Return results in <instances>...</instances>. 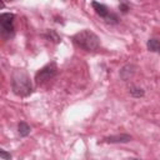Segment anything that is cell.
Segmentation results:
<instances>
[{"label":"cell","mask_w":160,"mask_h":160,"mask_svg":"<svg viewBox=\"0 0 160 160\" xmlns=\"http://www.w3.org/2000/svg\"><path fill=\"white\" fill-rule=\"evenodd\" d=\"M74 40L80 48H82L88 51H95L100 48L99 36L90 30H82V31L78 32L74 36Z\"/></svg>","instance_id":"6da1fadb"},{"label":"cell","mask_w":160,"mask_h":160,"mask_svg":"<svg viewBox=\"0 0 160 160\" xmlns=\"http://www.w3.org/2000/svg\"><path fill=\"white\" fill-rule=\"evenodd\" d=\"M12 90L18 95H28L31 91V82L28 75L22 71H18L12 76Z\"/></svg>","instance_id":"7a4b0ae2"},{"label":"cell","mask_w":160,"mask_h":160,"mask_svg":"<svg viewBox=\"0 0 160 160\" xmlns=\"http://www.w3.org/2000/svg\"><path fill=\"white\" fill-rule=\"evenodd\" d=\"M55 74H56V66H55L54 64L48 65V66H45L44 69H41V70L36 74V81L40 82V81L49 80V79L52 78Z\"/></svg>","instance_id":"3957f363"},{"label":"cell","mask_w":160,"mask_h":160,"mask_svg":"<svg viewBox=\"0 0 160 160\" xmlns=\"http://www.w3.org/2000/svg\"><path fill=\"white\" fill-rule=\"evenodd\" d=\"M12 20H14V15H12V14H9V12L1 14V16H0V24H1L2 29H4V31L11 32V31L14 30Z\"/></svg>","instance_id":"277c9868"},{"label":"cell","mask_w":160,"mask_h":160,"mask_svg":"<svg viewBox=\"0 0 160 160\" xmlns=\"http://www.w3.org/2000/svg\"><path fill=\"white\" fill-rule=\"evenodd\" d=\"M131 140V136L129 134H120V135H112L106 138L108 142H128Z\"/></svg>","instance_id":"5b68a950"},{"label":"cell","mask_w":160,"mask_h":160,"mask_svg":"<svg viewBox=\"0 0 160 160\" xmlns=\"http://www.w3.org/2000/svg\"><path fill=\"white\" fill-rule=\"evenodd\" d=\"M92 6H94V9H95V11H96V14H98V15H100V16H102V18H106V16L109 15L108 9H106V6H105V5H102V4H99V2H96V1H94V2H92Z\"/></svg>","instance_id":"8992f818"},{"label":"cell","mask_w":160,"mask_h":160,"mask_svg":"<svg viewBox=\"0 0 160 160\" xmlns=\"http://www.w3.org/2000/svg\"><path fill=\"white\" fill-rule=\"evenodd\" d=\"M148 49H149L150 51H156V50H159V49H160V41L156 40V39H150V40L148 41Z\"/></svg>","instance_id":"52a82bcc"},{"label":"cell","mask_w":160,"mask_h":160,"mask_svg":"<svg viewBox=\"0 0 160 160\" xmlns=\"http://www.w3.org/2000/svg\"><path fill=\"white\" fill-rule=\"evenodd\" d=\"M19 134L21 136H28L30 134V126L26 122H20L19 124Z\"/></svg>","instance_id":"ba28073f"},{"label":"cell","mask_w":160,"mask_h":160,"mask_svg":"<svg viewBox=\"0 0 160 160\" xmlns=\"http://www.w3.org/2000/svg\"><path fill=\"white\" fill-rule=\"evenodd\" d=\"M130 94H131L132 96H136V98H139V96H142V95H144V91H142L141 89H138V88H132V89L130 90Z\"/></svg>","instance_id":"9c48e42d"},{"label":"cell","mask_w":160,"mask_h":160,"mask_svg":"<svg viewBox=\"0 0 160 160\" xmlns=\"http://www.w3.org/2000/svg\"><path fill=\"white\" fill-rule=\"evenodd\" d=\"M0 156H1L2 159H5V160H10V159H11V155H10L9 152H6L5 150H0Z\"/></svg>","instance_id":"30bf717a"},{"label":"cell","mask_w":160,"mask_h":160,"mask_svg":"<svg viewBox=\"0 0 160 160\" xmlns=\"http://www.w3.org/2000/svg\"><path fill=\"white\" fill-rule=\"evenodd\" d=\"M120 9L122 12H126L128 11V5L126 4H120Z\"/></svg>","instance_id":"8fae6325"},{"label":"cell","mask_w":160,"mask_h":160,"mask_svg":"<svg viewBox=\"0 0 160 160\" xmlns=\"http://www.w3.org/2000/svg\"><path fill=\"white\" fill-rule=\"evenodd\" d=\"M134 160H140V159H134Z\"/></svg>","instance_id":"7c38bea8"},{"label":"cell","mask_w":160,"mask_h":160,"mask_svg":"<svg viewBox=\"0 0 160 160\" xmlns=\"http://www.w3.org/2000/svg\"><path fill=\"white\" fill-rule=\"evenodd\" d=\"M159 51H160V50H159Z\"/></svg>","instance_id":"4fadbf2b"}]
</instances>
